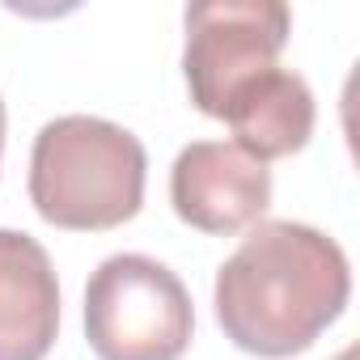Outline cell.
<instances>
[{
  "label": "cell",
  "mask_w": 360,
  "mask_h": 360,
  "mask_svg": "<svg viewBox=\"0 0 360 360\" xmlns=\"http://www.w3.org/2000/svg\"><path fill=\"white\" fill-rule=\"evenodd\" d=\"M0 153H5V102H0Z\"/></svg>",
  "instance_id": "ba28073f"
},
{
  "label": "cell",
  "mask_w": 360,
  "mask_h": 360,
  "mask_svg": "<svg viewBox=\"0 0 360 360\" xmlns=\"http://www.w3.org/2000/svg\"><path fill=\"white\" fill-rule=\"evenodd\" d=\"M314 115L318 110L305 77L280 64L238 85L221 110V119L233 131V144L263 165L276 157L301 153L314 136Z\"/></svg>",
  "instance_id": "52a82bcc"
},
{
  "label": "cell",
  "mask_w": 360,
  "mask_h": 360,
  "mask_svg": "<svg viewBox=\"0 0 360 360\" xmlns=\"http://www.w3.org/2000/svg\"><path fill=\"white\" fill-rule=\"evenodd\" d=\"M339 360H352V352H343V356H339Z\"/></svg>",
  "instance_id": "9c48e42d"
},
{
  "label": "cell",
  "mask_w": 360,
  "mask_h": 360,
  "mask_svg": "<svg viewBox=\"0 0 360 360\" xmlns=\"http://www.w3.org/2000/svg\"><path fill=\"white\" fill-rule=\"evenodd\" d=\"M195 335L187 284L148 255H110L85 284V339L98 360H183Z\"/></svg>",
  "instance_id": "3957f363"
},
{
  "label": "cell",
  "mask_w": 360,
  "mask_h": 360,
  "mask_svg": "<svg viewBox=\"0 0 360 360\" xmlns=\"http://www.w3.org/2000/svg\"><path fill=\"white\" fill-rule=\"evenodd\" d=\"M148 153L136 131L98 115H60L30 153V204L56 229L102 233L144 204Z\"/></svg>",
  "instance_id": "7a4b0ae2"
},
{
  "label": "cell",
  "mask_w": 360,
  "mask_h": 360,
  "mask_svg": "<svg viewBox=\"0 0 360 360\" xmlns=\"http://www.w3.org/2000/svg\"><path fill=\"white\" fill-rule=\"evenodd\" d=\"M183 22L187 89L191 102L212 119H221L238 85L276 68L292 30V13L280 0H200L187 5Z\"/></svg>",
  "instance_id": "277c9868"
},
{
  "label": "cell",
  "mask_w": 360,
  "mask_h": 360,
  "mask_svg": "<svg viewBox=\"0 0 360 360\" xmlns=\"http://www.w3.org/2000/svg\"><path fill=\"white\" fill-rule=\"evenodd\" d=\"M169 204L200 233L229 238L263 221L271 204V169L233 140H191L174 157Z\"/></svg>",
  "instance_id": "5b68a950"
},
{
  "label": "cell",
  "mask_w": 360,
  "mask_h": 360,
  "mask_svg": "<svg viewBox=\"0 0 360 360\" xmlns=\"http://www.w3.org/2000/svg\"><path fill=\"white\" fill-rule=\"evenodd\" d=\"M60 330L51 255L22 229H0V360H43Z\"/></svg>",
  "instance_id": "8992f818"
},
{
  "label": "cell",
  "mask_w": 360,
  "mask_h": 360,
  "mask_svg": "<svg viewBox=\"0 0 360 360\" xmlns=\"http://www.w3.org/2000/svg\"><path fill=\"white\" fill-rule=\"evenodd\" d=\"M217 322L250 356L305 352L347 305L352 267L335 238L301 221H259L217 271Z\"/></svg>",
  "instance_id": "6da1fadb"
}]
</instances>
